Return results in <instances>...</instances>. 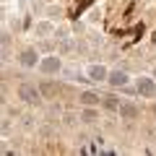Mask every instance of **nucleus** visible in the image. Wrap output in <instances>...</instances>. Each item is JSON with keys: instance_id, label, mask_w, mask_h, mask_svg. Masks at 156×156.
<instances>
[{"instance_id": "ddd939ff", "label": "nucleus", "mask_w": 156, "mask_h": 156, "mask_svg": "<svg viewBox=\"0 0 156 156\" xmlns=\"http://www.w3.org/2000/svg\"><path fill=\"white\" fill-rule=\"evenodd\" d=\"M81 151H83V154H96V151H101V148H99V146H83Z\"/></svg>"}, {"instance_id": "20e7f679", "label": "nucleus", "mask_w": 156, "mask_h": 156, "mask_svg": "<svg viewBox=\"0 0 156 156\" xmlns=\"http://www.w3.org/2000/svg\"><path fill=\"white\" fill-rule=\"evenodd\" d=\"M39 68L44 73H57L60 70V60H57V57H44V60L39 62Z\"/></svg>"}, {"instance_id": "f257e3e1", "label": "nucleus", "mask_w": 156, "mask_h": 156, "mask_svg": "<svg viewBox=\"0 0 156 156\" xmlns=\"http://www.w3.org/2000/svg\"><path fill=\"white\" fill-rule=\"evenodd\" d=\"M18 99H23L26 104H39V101H42V91H39L37 86L23 83L21 89H18Z\"/></svg>"}, {"instance_id": "423d86ee", "label": "nucleus", "mask_w": 156, "mask_h": 156, "mask_svg": "<svg viewBox=\"0 0 156 156\" xmlns=\"http://www.w3.org/2000/svg\"><path fill=\"white\" fill-rule=\"evenodd\" d=\"M99 99H101V96H99V94H94V91H83V94H81V101H83L86 107L99 104Z\"/></svg>"}, {"instance_id": "0eeeda50", "label": "nucleus", "mask_w": 156, "mask_h": 156, "mask_svg": "<svg viewBox=\"0 0 156 156\" xmlns=\"http://www.w3.org/2000/svg\"><path fill=\"white\" fill-rule=\"evenodd\" d=\"M21 62H23L26 68L37 65V52H34V50H23V52H21Z\"/></svg>"}, {"instance_id": "f8f14e48", "label": "nucleus", "mask_w": 156, "mask_h": 156, "mask_svg": "<svg viewBox=\"0 0 156 156\" xmlns=\"http://www.w3.org/2000/svg\"><path fill=\"white\" fill-rule=\"evenodd\" d=\"M83 120H86V122H94V120H96V112L94 109H86L83 112Z\"/></svg>"}, {"instance_id": "f03ea898", "label": "nucleus", "mask_w": 156, "mask_h": 156, "mask_svg": "<svg viewBox=\"0 0 156 156\" xmlns=\"http://www.w3.org/2000/svg\"><path fill=\"white\" fill-rule=\"evenodd\" d=\"M117 112H120V117H122V120H135V117L140 115V112H138V107H135V104H128V101L117 107Z\"/></svg>"}, {"instance_id": "1a4fd4ad", "label": "nucleus", "mask_w": 156, "mask_h": 156, "mask_svg": "<svg viewBox=\"0 0 156 156\" xmlns=\"http://www.w3.org/2000/svg\"><path fill=\"white\" fill-rule=\"evenodd\" d=\"M101 101H104V107H107V109H115L117 112V107H120V101H117V96H101Z\"/></svg>"}, {"instance_id": "7ed1b4c3", "label": "nucleus", "mask_w": 156, "mask_h": 156, "mask_svg": "<svg viewBox=\"0 0 156 156\" xmlns=\"http://www.w3.org/2000/svg\"><path fill=\"white\" fill-rule=\"evenodd\" d=\"M138 94H143V96L151 99V96L156 94V83L151 81V78H140V81H138Z\"/></svg>"}, {"instance_id": "4468645a", "label": "nucleus", "mask_w": 156, "mask_h": 156, "mask_svg": "<svg viewBox=\"0 0 156 156\" xmlns=\"http://www.w3.org/2000/svg\"><path fill=\"white\" fill-rule=\"evenodd\" d=\"M42 91H44V94H50V96H52V94H55L57 89H55V86H52V83H44V86H42Z\"/></svg>"}, {"instance_id": "9d476101", "label": "nucleus", "mask_w": 156, "mask_h": 156, "mask_svg": "<svg viewBox=\"0 0 156 156\" xmlns=\"http://www.w3.org/2000/svg\"><path fill=\"white\" fill-rule=\"evenodd\" d=\"M91 3H94V0H81V3H78V8H76V11H73V18H76V16H78V13L83 11V8H89V5H91Z\"/></svg>"}, {"instance_id": "9b49d317", "label": "nucleus", "mask_w": 156, "mask_h": 156, "mask_svg": "<svg viewBox=\"0 0 156 156\" xmlns=\"http://www.w3.org/2000/svg\"><path fill=\"white\" fill-rule=\"evenodd\" d=\"M143 31H146V26H143V23H138V26H135L130 34H133V39H140V37H143Z\"/></svg>"}, {"instance_id": "6e6552de", "label": "nucleus", "mask_w": 156, "mask_h": 156, "mask_svg": "<svg viewBox=\"0 0 156 156\" xmlns=\"http://www.w3.org/2000/svg\"><path fill=\"white\" fill-rule=\"evenodd\" d=\"M89 76H91V81H104V78H107V68L94 65V68L89 70Z\"/></svg>"}, {"instance_id": "39448f33", "label": "nucleus", "mask_w": 156, "mask_h": 156, "mask_svg": "<svg viewBox=\"0 0 156 156\" xmlns=\"http://www.w3.org/2000/svg\"><path fill=\"white\" fill-rule=\"evenodd\" d=\"M112 86H125L128 83V73L125 70H115V73H109V78H107Z\"/></svg>"}]
</instances>
